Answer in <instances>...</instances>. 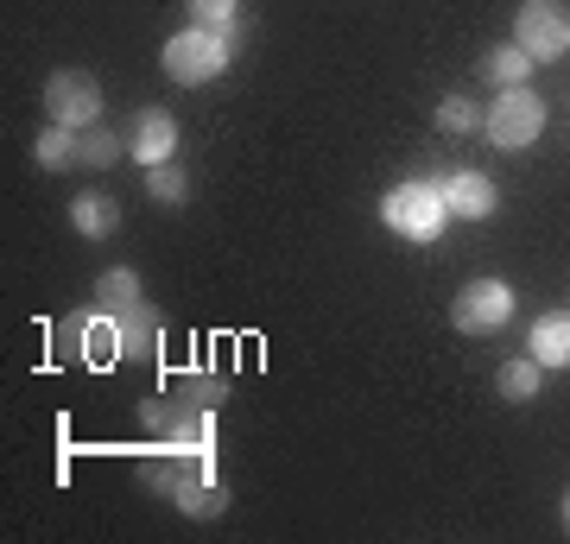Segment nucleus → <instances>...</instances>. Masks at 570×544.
I'll return each instance as SVG.
<instances>
[{"label": "nucleus", "instance_id": "obj_16", "mask_svg": "<svg viewBox=\"0 0 570 544\" xmlns=\"http://www.w3.org/2000/svg\"><path fill=\"white\" fill-rule=\"evenodd\" d=\"M539 386H546V367L532 362V355H513V362L501 367V399L527 405V399H539Z\"/></svg>", "mask_w": 570, "mask_h": 544}, {"label": "nucleus", "instance_id": "obj_12", "mask_svg": "<svg viewBox=\"0 0 570 544\" xmlns=\"http://www.w3.org/2000/svg\"><path fill=\"white\" fill-rule=\"evenodd\" d=\"M70 228H77L82 241H108V235L121 228V209H115V197H102V190H82V197L70 202Z\"/></svg>", "mask_w": 570, "mask_h": 544}, {"label": "nucleus", "instance_id": "obj_10", "mask_svg": "<svg viewBox=\"0 0 570 544\" xmlns=\"http://www.w3.org/2000/svg\"><path fill=\"white\" fill-rule=\"evenodd\" d=\"M70 343H77V355L89 367H108V362H127V343H121V323L108 317H82V323H70Z\"/></svg>", "mask_w": 570, "mask_h": 544}, {"label": "nucleus", "instance_id": "obj_23", "mask_svg": "<svg viewBox=\"0 0 570 544\" xmlns=\"http://www.w3.org/2000/svg\"><path fill=\"white\" fill-rule=\"evenodd\" d=\"M184 7H190V20L209 26V32H228L235 13H242V0H184Z\"/></svg>", "mask_w": 570, "mask_h": 544}, {"label": "nucleus", "instance_id": "obj_22", "mask_svg": "<svg viewBox=\"0 0 570 544\" xmlns=\"http://www.w3.org/2000/svg\"><path fill=\"white\" fill-rule=\"evenodd\" d=\"M178 475H184V463L171 456V449H159V456H146V463H140V487H153V494H171Z\"/></svg>", "mask_w": 570, "mask_h": 544}, {"label": "nucleus", "instance_id": "obj_24", "mask_svg": "<svg viewBox=\"0 0 570 544\" xmlns=\"http://www.w3.org/2000/svg\"><path fill=\"white\" fill-rule=\"evenodd\" d=\"M564 532H570V494H564Z\"/></svg>", "mask_w": 570, "mask_h": 544}, {"label": "nucleus", "instance_id": "obj_20", "mask_svg": "<svg viewBox=\"0 0 570 544\" xmlns=\"http://www.w3.org/2000/svg\"><path fill=\"white\" fill-rule=\"evenodd\" d=\"M121 159V140H115V127H82V152H77V165H89V171H108V165Z\"/></svg>", "mask_w": 570, "mask_h": 544}, {"label": "nucleus", "instance_id": "obj_18", "mask_svg": "<svg viewBox=\"0 0 570 544\" xmlns=\"http://www.w3.org/2000/svg\"><path fill=\"white\" fill-rule=\"evenodd\" d=\"M146 197L165 202V209H178L184 197H190V178H184V165H146Z\"/></svg>", "mask_w": 570, "mask_h": 544}, {"label": "nucleus", "instance_id": "obj_11", "mask_svg": "<svg viewBox=\"0 0 570 544\" xmlns=\"http://www.w3.org/2000/svg\"><path fill=\"white\" fill-rule=\"evenodd\" d=\"M527 355L539 367H570V310H546V317L532 323Z\"/></svg>", "mask_w": 570, "mask_h": 544}, {"label": "nucleus", "instance_id": "obj_6", "mask_svg": "<svg viewBox=\"0 0 570 544\" xmlns=\"http://www.w3.org/2000/svg\"><path fill=\"white\" fill-rule=\"evenodd\" d=\"M45 108H51V121L82 133V127L102 121V82L89 77V70H58V77L45 82Z\"/></svg>", "mask_w": 570, "mask_h": 544}, {"label": "nucleus", "instance_id": "obj_21", "mask_svg": "<svg viewBox=\"0 0 570 544\" xmlns=\"http://www.w3.org/2000/svg\"><path fill=\"white\" fill-rule=\"evenodd\" d=\"M482 115H475V101L469 96H444L438 101V133H475Z\"/></svg>", "mask_w": 570, "mask_h": 544}, {"label": "nucleus", "instance_id": "obj_1", "mask_svg": "<svg viewBox=\"0 0 570 544\" xmlns=\"http://www.w3.org/2000/svg\"><path fill=\"white\" fill-rule=\"evenodd\" d=\"M165 77L184 82V89H204V82H216L228 70V32H209V26H190V32H178V39H165Z\"/></svg>", "mask_w": 570, "mask_h": 544}, {"label": "nucleus", "instance_id": "obj_19", "mask_svg": "<svg viewBox=\"0 0 570 544\" xmlns=\"http://www.w3.org/2000/svg\"><path fill=\"white\" fill-rule=\"evenodd\" d=\"M171 399L197 405V412H216L223 405V380L216 374H171Z\"/></svg>", "mask_w": 570, "mask_h": 544}, {"label": "nucleus", "instance_id": "obj_13", "mask_svg": "<svg viewBox=\"0 0 570 544\" xmlns=\"http://www.w3.org/2000/svg\"><path fill=\"white\" fill-rule=\"evenodd\" d=\"M482 77H489L494 89H527V77H532V51H520V39H513V44H494L489 58H482Z\"/></svg>", "mask_w": 570, "mask_h": 544}, {"label": "nucleus", "instance_id": "obj_5", "mask_svg": "<svg viewBox=\"0 0 570 544\" xmlns=\"http://www.w3.org/2000/svg\"><path fill=\"white\" fill-rule=\"evenodd\" d=\"M513 317V285L508 279H469L450 304V323L463 329V336H494L501 323Z\"/></svg>", "mask_w": 570, "mask_h": 544}, {"label": "nucleus", "instance_id": "obj_15", "mask_svg": "<svg viewBox=\"0 0 570 544\" xmlns=\"http://www.w3.org/2000/svg\"><path fill=\"white\" fill-rule=\"evenodd\" d=\"M96 304L102 310H134L140 304V273L134 266H108L102 279H96Z\"/></svg>", "mask_w": 570, "mask_h": 544}, {"label": "nucleus", "instance_id": "obj_8", "mask_svg": "<svg viewBox=\"0 0 570 544\" xmlns=\"http://www.w3.org/2000/svg\"><path fill=\"white\" fill-rule=\"evenodd\" d=\"M444 184V202L450 216H463V222H489L494 209H501V190H494V178H482V171H450Z\"/></svg>", "mask_w": 570, "mask_h": 544}, {"label": "nucleus", "instance_id": "obj_4", "mask_svg": "<svg viewBox=\"0 0 570 544\" xmlns=\"http://www.w3.org/2000/svg\"><path fill=\"white\" fill-rule=\"evenodd\" d=\"M520 51H532V63H551L570 51V7L564 0H520V26H513Z\"/></svg>", "mask_w": 570, "mask_h": 544}, {"label": "nucleus", "instance_id": "obj_3", "mask_svg": "<svg viewBox=\"0 0 570 544\" xmlns=\"http://www.w3.org/2000/svg\"><path fill=\"white\" fill-rule=\"evenodd\" d=\"M482 133H489L501 152H527L539 133H546V101L532 96V89H501L489 101V115H482Z\"/></svg>", "mask_w": 570, "mask_h": 544}, {"label": "nucleus", "instance_id": "obj_9", "mask_svg": "<svg viewBox=\"0 0 570 544\" xmlns=\"http://www.w3.org/2000/svg\"><path fill=\"white\" fill-rule=\"evenodd\" d=\"M127 152H134L140 165H165L171 152H178V121H171L165 108H140L134 127H127Z\"/></svg>", "mask_w": 570, "mask_h": 544}, {"label": "nucleus", "instance_id": "obj_17", "mask_svg": "<svg viewBox=\"0 0 570 544\" xmlns=\"http://www.w3.org/2000/svg\"><path fill=\"white\" fill-rule=\"evenodd\" d=\"M108 317L121 323L127 355H146V348H159V317H153L146 304H134V310H108Z\"/></svg>", "mask_w": 570, "mask_h": 544}, {"label": "nucleus", "instance_id": "obj_2", "mask_svg": "<svg viewBox=\"0 0 570 544\" xmlns=\"http://www.w3.org/2000/svg\"><path fill=\"white\" fill-rule=\"evenodd\" d=\"M381 222H387L393 235H406V241H431V235L450 222L444 184H438V178H419V184H400V190H387V202H381Z\"/></svg>", "mask_w": 570, "mask_h": 544}, {"label": "nucleus", "instance_id": "obj_14", "mask_svg": "<svg viewBox=\"0 0 570 544\" xmlns=\"http://www.w3.org/2000/svg\"><path fill=\"white\" fill-rule=\"evenodd\" d=\"M77 152H82V133H77V127H63V121H51L39 133V146H32L39 171H63V165H77Z\"/></svg>", "mask_w": 570, "mask_h": 544}, {"label": "nucleus", "instance_id": "obj_7", "mask_svg": "<svg viewBox=\"0 0 570 544\" xmlns=\"http://www.w3.org/2000/svg\"><path fill=\"white\" fill-rule=\"evenodd\" d=\"M171 506H178V513H190V520H223V506H228V487L216 482V468H197V463H184L178 487H171Z\"/></svg>", "mask_w": 570, "mask_h": 544}]
</instances>
